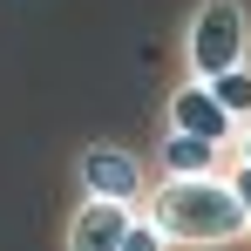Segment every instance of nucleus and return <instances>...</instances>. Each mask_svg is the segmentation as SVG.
Segmentation results:
<instances>
[{
    "label": "nucleus",
    "mask_w": 251,
    "mask_h": 251,
    "mask_svg": "<svg viewBox=\"0 0 251 251\" xmlns=\"http://www.w3.org/2000/svg\"><path fill=\"white\" fill-rule=\"evenodd\" d=\"M123 251H163V231L136 210V217H129V231H123Z\"/></svg>",
    "instance_id": "obj_8"
},
{
    "label": "nucleus",
    "mask_w": 251,
    "mask_h": 251,
    "mask_svg": "<svg viewBox=\"0 0 251 251\" xmlns=\"http://www.w3.org/2000/svg\"><path fill=\"white\" fill-rule=\"evenodd\" d=\"M231 156H245V163H251V123H238V136H231Z\"/></svg>",
    "instance_id": "obj_10"
},
{
    "label": "nucleus",
    "mask_w": 251,
    "mask_h": 251,
    "mask_svg": "<svg viewBox=\"0 0 251 251\" xmlns=\"http://www.w3.org/2000/svg\"><path fill=\"white\" fill-rule=\"evenodd\" d=\"M150 176H156V163L129 143H82L75 150V197H116V204L143 210Z\"/></svg>",
    "instance_id": "obj_3"
},
{
    "label": "nucleus",
    "mask_w": 251,
    "mask_h": 251,
    "mask_svg": "<svg viewBox=\"0 0 251 251\" xmlns=\"http://www.w3.org/2000/svg\"><path fill=\"white\" fill-rule=\"evenodd\" d=\"M136 210L116 204V197H75L68 224H61V245L68 251H123V231Z\"/></svg>",
    "instance_id": "obj_5"
},
{
    "label": "nucleus",
    "mask_w": 251,
    "mask_h": 251,
    "mask_svg": "<svg viewBox=\"0 0 251 251\" xmlns=\"http://www.w3.org/2000/svg\"><path fill=\"white\" fill-rule=\"evenodd\" d=\"M224 183L238 190V204H245V224H251V163H245V156H231V163H224Z\"/></svg>",
    "instance_id": "obj_9"
},
{
    "label": "nucleus",
    "mask_w": 251,
    "mask_h": 251,
    "mask_svg": "<svg viewBox=\"0 0 251 251\" xmlns=\"http://www.w3.org/2000/svg\"><path fill=\"white\" fill-rule=\"evenodd\" d=\"M210 95H217V109L231 116V123H251V61H238V68H224V75H210Z\"/></svg>",
    "instance_id": "obj_7"
},
{
    "label": "nucleus",
    "mask_w": 251,
    "mask_h": 251,
    "mask_svg": "<svg viewBox=\"0 0 251 251\" xmlns=\"http://www.w3.org/2000/svg\"><path fill=\"white\" fill-rule=\"evenodd\" d=\"M150 163H156V176H210V170L231 163V150H217V143H204V136H190V129H170L156 136V150H150Z\"/></svg>",
    "instance_id": "obj_6"
},
{
    "label": "nucleus",
    "mask_w": 251,
    "mask_h": 251,
    "mask_svg": "<svg viewBox=\"0 0 251 251\" xmlns=\"http://www.w3.org/2000/svg\"><path fill=\"white\" fill-rule=\"evenodd\" d=\"M238 61H251V7L245 0H197L183 21V75L210 82Z\"/></svg>",
    "instance_id": "obj_2"
},
{
    "label": "nucleus",
    "mask_w": 251,
    "mask_h": 251,
    "mask_svg": "<svg viewBox=\"0 0 251 251\" xmlns=\"http://www.w3.org/2000/svg\"><path fill=\"white\" fill-rule=\"evenodd\" d=\"M143 217L163 231V245H245L251 238L245 204L224 183V170H210V176H150Z\"/></svg>",
    "instance_id": "obj_1"
},
{
    "label": "nucleus",
    "mask_w": 251,
    "mask_h": 251,
    "mask_svg": "<svg viewBox=\"0 0 251 251\" xmlns=\"http://www.w3.org/2000/svg\"><path fill=\"white\" fill-rule=\"evenodd\" d=\"M163 123H170V129H190V136H204V143H217V150H231V136H238V123L217 109V95H210L197 75H183V82L170 88Z\"/></svg>",
    "instance_id": "obj_4"
}]
</instances>
